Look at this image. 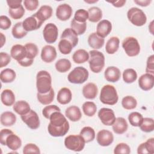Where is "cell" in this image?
<instances>
[{
  "instance_id": "1",
  "label": "cell",
  "mask_w": 154,
  "mask_h": 154,
  "mask_svg": "<svg viewBox=\"0 0 154 154\" xmlns=\"http://www.w3.org/2000/svg\"><path fill=\"white\" fill-rule=\"evenodd\" d=\"M50 122L48 126L49 134L55 137L65 135L69 130V123L61 111L53 112L49 117Z\"/></svg>"
},
{
  "instance_id": "2",
  "label": "cell",
  "mask_w": 154,
  "mask_h": 154,
  "mask_svg": "<svg viewBox=\"0 0 154 154\" xmlns=\"http://www.w3.org/2000/svg\"><path fill=\"white\" fill-rule=\"evenodd\" d=\"M10 55L22 67H29L32 64L34 61L27 58L26 49L22 45H13L10 50Z\"/></svg>"
},
{
  "instance_id": "3",
  "label": "cell",
  "mask_w": 154,
  "mask_h": 154,
  "mask_svg": "<svg viewBox=\"0 0 154 154\" xmlns=\"http://www.w3.org/2000/svg\"><path fill=\"white\" fill-rule=\"evenodd\" d=\"M36 87L38 93L45 94L52 88V78L46 70L39 71L36 75Z\"/></svg>"
},
{
  "instance_id": "4",
  "label": "cell",
  "mask_w": 154,
  "mask_h": 154,
  "mask_svg": "<svg viewBox=\"0 0 154 154\" xmlns=\"http://www.w3.org/2000/svg\"><path fill=\"white\" fill-rule=\"evenodd\" d=\"M99 99L105 105H114L118 102L119 96L116 88L111 85H105L101 89Z\"/></svg>"
},
{
  "instance_id": "5",
  "label": "cell",
  "mask_w": 154,
  "mask_h": 154,
  "mask_svg": "<svg viewBox=\"0 0 154 154\" xmlns=\"http://www.w3.org/2000/svg\"><path fill=\"white\" fill-rule=\"evenodd\" d=\"M88 63L90 70L95 73L102 71L105 66V56L102 52L97 50H91L89 52Z\"/></svg>"
},
{
  "instance_id": "6",
  "label": "cell",
  "mask_w": 154,
  "mask_h": 154,
  "mask_svg": "<svg viewBox=\"0 0 154 154\" xmlns=\"http://www.w3.org/2000/svg\"><path fill=\"white\" fill-rule=\"evenodd\" d=\"M88 70L84 67L78 66L72 70L67 76L68 81L72 84H81L85 82L88 78Z\"/></svg>"
},
{
  "instance_id": "7",
  "label": "cell",
  "mask_w": 154,
  "mask_h": 154,
  "mask_svg": "<svg viewBox=\"0 0 154 154\" xmlns=\"http://www.w3.org/2000/svg\"><path fill=\"white\" fill-rule=\"evenodd\" d=\"M85 142L80 135H70L64 139L65 147L74 152H81L85 147Z\"/></svg>"
},
{
  "instance_id": "8",
  "label": "cell",
  "mask_w": 154,
  "mask_h": 154,
  "mask_svg": "<svg viewBox=\"0 0 154 154\" xmlns=\"http://www.w3.org/2000/svg\"><path fill=\"white\" fill-rule=\"evenodd\" d=\"M127 17L128 20L137 26H141L146 24L147 22V17L144 11L137 8L132 7L127 12Z\"/></svg>"
},
{
  "instance_id": "9",
  "label": "cell",
  "mask_w": 154,
  "mask_h": 154,
  "mask_svg": "<svg viewBox=\"0 0 154 154\" xmlns=\"http://www.w3.org/2000/svg\"><path fill=\"white\" fill-rule=\"evenodd\" d=\"M122 48L129 57H135L140 52V45L138 41L134 37L125 38L122 42Z\"/></svg>"
},
{
  "instance_id": "10",
  "label": "cell",
  "mask_w": 154,
  "mask_h": 154,
  "mask_svg": "<svg viewBox=\"0 0 154 154\" xmlns=\"http://www.w3.org/2000/svg\"><path fill=\"white\" fill-rule=\"evenodd\" d=\"M43 35L45 40L48 43H55L58 35L57 26L53 23H47L43 30Z\"/></svg>"
},
{
  "instance_id": "11",
  "label": "cell",
  "mask_w": 154,
  "mask_h": 154,
  "mask_svg": "<svg viewBox=\"0 0 154 154\" xmlns=\"http://www.w3.org/2000/svg\"><path fill=\"white\" fill-rule=\"evenodd\" d=\"M22 120L27 125V126L33 130L37 129L40 126V119L37 112L31 109L27 114L20 116Z\"/></svg>"
},
{
  "instance_id": "12",
  "label": "cell",
  "mask_w": 154,
  "mask_h": 154,
  "mask_svg": "<svg viewBox=\"0 0 154 154\" xmlns=\"http://www.w3.org/2000/svg\"><path fill=\"white\" fill-rule=\"evenodd\" d=\"M98 117L102 124L105 126H112L116 120V116L112 109L102 108L98 111Z\"/></svg>"
},
{
  "instance_id": "13",
  "label": "cell",
  "mask_w": 154,
  "mask_h": 154,
  "mask_svg": "<svg viewBox=\"0 0 154 154\" xmlns=\"http://www.w3.org/2000/svg\"><path fill=\"white\" fill-rule=\"evenodd\" d=\"M96 140L100 146L106 147L112 143L114 136L111 131L106 129H102L97 132Z\"/></svg>"
},
{
  "instance_id": "14",
  "label": "cell",
  "mask_w": 154,
  "mask_h": 154,
  "mask_svg": "<svg viewBox=\"0 0 154 154\" xmlns=\"http://www.w3.org/2000/svg\"><path fill=\"white\" fill-rule=\"evenodd\" d=\"M72 13L73 10L70 5L67 4H62L57 8L56 16L60 20L66 21L71 17Z\"/></svg>"
},
{
  "instance_id": "15",
  "label": "cell",
  "mask_w": 154,
  "mask_h": 154,
  "mask_svg": "<svg viewBox=\"0 0 154 154\" xmlns=\"http://www.w3.org/2000/svg\"><path fill=\"white\" fill-rule=\"evenodd\" d=\"M138 85L144 91H149L153 88L154 85V75L146 73L138 79Z\"/></svg>"
},
{
  "instance_id": "16",
  "label": "cell",
  "mask_w": 154,
  "mask_h": 154,
  "mask_svg": "<svg viewBox=\"0 0 154 154\" xmlns=\"http://www.w3.org/2000/svg\"><path fill=\"white\" fill-rule=\"evenodd\" d=\"M57 51L54 46L46 45L43 47L41 52L42 60L47 63H50L54 61L57 58Z\"/></svg>"
},
{
  "instance_id": "17",
  "label": "cell",
  "mask_w": 154,
  "mask_h": 154,
  "mask_svg": "<svg viewBox=\"0 0 154 154\" xmlns=\"http://www.w3.org/2000/svg\"><path fill=\"white\" fill-rule=\"evenodd\" d=\"M43 22L39 20L35 16L32 14L31 16L26 17L23 22L22 25L25 31L27 32L37 30L41 27Z\"/></svg>"
},
{
  "instance_id": "18",
  "label": "cell",
  "mask_w": 154,
  "mask_h": 154,
  "mask_svg": "<svg viewBox=\"0 0 154 154\" xmlns=\"http://www.w3.org/2000/svg\"><path fill=\"white\" fill-rule=\"evenodd\" d=\"M3 146H7L8 149L12 150H17L22 146V141L20 138L13 132L6 137Z\"/></svg>"
},
{
  "instance_id": "19",
  "label": "cell",
  "mask_w": 154,
  "mask_h": 154,
  "mask_svg": "<svg viewBox=\"0 0 154 154\" xmlns=\"http://www.w3.org/2000/svg\"><path fill=\"white\" fill-rule=\"evenodd\" d=\"M112 30V24L110 21L104 19L100 21L96 28V34L102 38H105L111 32Z\"/></svg>"
},
{
  "instance_id": "20",
  "label": "cell",
  "mask_w": 154,
  "mask_h": 154,
  "mask_svg": "<svg viewBox=\"0 0 154 154\" xmlns=\"http://www.w3.org/2000/svg\"><path fill=\"white\" fill-rule=\"evenodd\" d=\"M104 76L105 79L108 82H117L121 76L120 70L117 67L109 66L105 70Z\"/></svg>"
},
{
  "instance_id": "21",
  "label": "cell",
  "mask_w": 154,
  "mask_h": 154,
  "mask_svg": "<svg viewBox=\"0 0 154 154\" xmlns=\"http://www.w3.org/2000/svg\"><path fill=\"white\" fill-rule=\"evenodd\" d=\"M52 8L51 6L44 5L40 7L39 10L34 14V16H35L39 20L43 22L49 19L52 15Z\"/></svg>"
},
{
  "instance_id": "22",
  "label": "cell",
  "mask_w": 154,
  "mask_h": 154,
  "mask_svg": "<svg viewBox=\"0 0 154 154\" xmlns=\"http://www.w3.org/2000/svg\"><path fill=\"white\" fill-rule=\"evenodd\" d=\"M82 91L85 98L87 99H94L97 95L98 88L94 83L89 82L83 87Z\"/></svg>"
},
{
  "instance_id": "23",
  "label": "cell",
  "mask_w": 154,
  "mask_h": 154,
  "mask_svg": "<svg viewBox=\"0 0 154 154\" xmlns=\"http://www.w3.org/2000/svg\"><path fill=\"white\" fill-rule=\"evenodd\" d=\"M113 131L117 134H123L128 128V124L123 117H119L116 119L114 123L112 125Z\"/></svg>"
},
{
  "instance_id": "24",
  "label": "cell",
  "mask_w": 154,
  "mask_h": 154,
  "mask_svg": "<svg viewBox=\"0 0 154 154\" xmlns=\"http://www.w3.org/2000/svg\"><path fill=\"white\" fill-rule=\"evenodd\" d=\"M65 116L72 122H78L82 117V113L79 108L75 105H72L67 108L65 110Z\"/></svg>"
},
{
  "instance_id": "25",
  "label": "cell",
  "mask_w": 154,
  "mask_h": 154,
  "mask_svg": "<svg viewBox=\"0 0 154 154\" xmlns=\"http://www.w3.org/2000/svg\"><path fill=\"white\" fill-rule=\"evenodd\" d=\"M72 98V94L70 90L67 87L61 88L58 92L57 100L61 105L69 103Z\"/></svg>"
},
{
  "instance_id": "26",
  "label": "cell",
  "mask_w": 154,
  "mask_h": 154,
  "mask_svg": "<svg viewBox=\"0 0 154 154\" xmlns=\"http://www.w3.org/2000/svg\"><path fill=\"white\" fill-rule=\"evenodd\" d=\"M87 42L91 48L97 50L102 48L105 43V40L103 38L99 37L96 32H92L89 35Z\"/></svg>"
},
{
  "instance_id": "27",
  "label": "cell",
  "mask_w": 154,
  "mask_h": 154,
  "mask_svg": "<svg viewBox=\"0 0 154 154\" xmlns=\"http://www.w3.org/2000/svg\"><path fill=\"white\" fill-rule=\"evenodd\" d=\"M1 100L7 106H10L15 103V96L11 90L5 89L1 94Z\"/></svg>"
},
{
  "instance_id": "28",
  "label": "cell",
  "mask_w": 154,
  "mask_h": 154,
  "mask_svg": "<svg viewBox=\"0 0 154 154\" xmlns=\"http://www.w3.org/2000/svg\"><path fill=\"white\" fill-rule=\"evenodd\" d=\"M13 109L20 116L25 115L31 110L29 103L25 100H18L13 105Z\"/></svg>"
},
{
  "instance_id": "29",
  "label": "cell",
  "mask_w": 154,
  "mask_h": 154,
  "mask_svg": "<svg viewBox=\"0 0 154 154\" xmlns=\"http://www.w3.org/2000/svg\"><path fill=\"white\" fill-rule=\"evenodd\" d=\"M1 123L4 126H13L16 122V115L10 111H5L2 112L0 117Z\"/></svg>"
},
{
  "instance_id": "30",
  "label": "cell",
  "mask_w": 154,
  "mask_h": 154,
  "mask_svg": "<svg viewBox=\"0 0 154 154\" xmlns=\"http://www.w3.org/2000/svg\"><path fill=\"white\" fill-rule=\"evenodd\" d=\"M120 40L117 37H111L107 41L105 46V51L108 54H114L119 49Z\"/></svg>"
},
{
  "instance_id": "31",
  "label": "cell",
  "mask_w": 154,
  "mask_h": 154,
  "mask_svg": "<svg viewBox=\"0 0 154 154\" xmlns=\"http://www.w3.org/2000/svg\"><path fill=\"white\" fill-rule=\"evenodd\" d=\"M61 38H64L69 41L75 47L78 43V37L77 34L70 28H66L61 35Z\"/></svg>"
},
{
  "instance_id": "32",
  "label": "cell",
  "mask_w": 154,
  "mask_h": 154,
  "mask_svg": "<svg viewBox=\"0 0 154 154\" xmlns=\"http://www.w3.org/2000/svg\"><path fill=\"white\" fill-rule=\"evenodd\" d=\"M89 57V53L87 52L85 49H78L73 53L72 55L73 61L76 64L84 63L88 60Z\"/></svg>"
},
{
  "instance_id": "33",
  "label": "cell",
  "mask_w": 154,
  "mask_h": 154,
  "mask_svg": "<svg viewBox=\"0 0 154 154\" xmlns=\"http://www.w3.org/2000/svg\"><path fill=\"white\" fill-rule=\"evenodd\" d=\"M16 74L14 70L7 68L2 70L0 73V79L4 83L12 82L16 78Z\"/></svg>"
},
{
  "instance_id": "34",
  "label": "cell",
  "mask_w": 154,
  "mask_h": 154,
  "mask_svg": "<svg viewBox=\"0 0 154 154\" xmlns=\"http://www.w3.org/2000/svg\"><path fill=\"white\" fill-rule=\"evenodd\" d=\"M88 20L90 22L95 23L100 21L102 18V11L97 7H91L88 8Z\"/></svg>"
},
{
  "instance_id": "35",
  "label": "cell",
  "mask_w": 154,
  "mask_h": 154,
  "mask_svg": "<svg viewBox=\"0 0 154 154\" xmlns=\"http://www.w3.org/2000/svg\"><path fill=\"white\" fill-rule=\"evenodd\" d=\"M55 92L54 89L52 88L51 90L46 93L41 94L37 93V97L38 102L43 105H49L50 104L54 99Z\"/></svg>"
},
{
  "instance_id": "36",
  "label": "cell",
  "mask_w": 154,
  "mask_h": 154,
  "mask_svg": "<svg viewBox=\"0 0 154 154\" xmlns=\"http://www.w3.org/2000/svg\"><path fill=\"white\" fill-rule=\"evenodd\" d=\"M79 135L83 138L85 143L94 140L95 138V131L90 126H85L80 131Z\"/></svg>"
},
{
  "instance_id": "37",
  "label": "cell",
  "mask_w": 154,
  "mask_h": 154,
  "mask_svg": "<svg viewBox=\"0 0 154 154\" xmlns=\"http://www.w3.org/2000/svg\"><path fill=\"white\" fill-rule=\"evenodd\" d=\"M27 31H25L22 25V22H17L12 28L11 34L13 36L17 39H20L24 37L27 34Z\"/></svg>"
},
{
  "instance_id": "38",
  "label": "cell",
  "mask_w": 154,
  "mask_h": 154,
  "mask_svg": "<svg viewBox=\"0 0 154 154\" xmlns=\"http://www.w3.org/2000/svg\"><path fill=\"white\" fill-rule=\"evenodd\" d=\"M72 66V64L68 59L61 58L58 60L55 64L56 70L60 73H65L69 71Z\"/></svg>"
},
{
  "instance_id": "39",
  "label": "cell",
  "mask_w": 154,
  "mask_h": 154,
  "mask_svg": "<svg viewBox=\"0 0 154 154\" xmlns=\"http://www.w3.org/2000/svg\"><path fill=\"white\" fill-rule=\"evenodd\" d=\"M122 78L125 82L127 84L133 83L137 79V72L131 68L126 69L123 72Z\"/></svg>"
},
{
  "instance_id": "40",
  "label": "cell",
  "mask_w": 154,
  "mask_h": 154,
  "mask_svg": "<svg viewBox=\"0 0 154 154\" xmlns=\"http://www.w3.org/2000/svg\"><path fill=\"white\" fill-rule=\"evenodd\" d=\"M122 105L123 108L127 110L134 109L137 107V101L135 97L132 96H126L122 100Z\"/></svg>"
},
{
  "instance_id": "41",
  "label": "cell",
  "mask_w": 154,
  "mask_h": 154,
  "mask_svg": "<svg viewBox=\"0 0 154 154\" xmlns=\"http://www.w3.org/2000/svg\"><path fill=\"white\" fill-rule=\"evenodd\" d=\"M58 47L60 52L64 55L69 54L74 48L69 41L64 38H61L58 43Z\"/></svg>"
},
{
  "instance_id": "42",
  "label": "cell",
  "mask_w": 154,
  "mask_h": 154,
  "mask_svg": "<svg viewBox=\"0 0 154 154\" xmlns=\"http://www.w3.org/2000/svg\"><path fill=\"white\" fill-rule=\"evenodd\" d=\"M82 111L85 115L88 117L93 116L97 111V106L93 102L87 101L84 102L82 106Z\"/></svg>"
},
{
  "instance_id": "43",
  "label": "cell",
  "mask_w": 154,
  "mask_h": 154,
  "mask_svg": "<svg viewBox=\"0 0 154 154\" xmlns=\"http://www.w3.org/2000/svg\"><path fill=\"white\" fill-rule=\"evenodd\" d=\"M71 28L78 35L83 34L87 29L86 22H78L73 19L70 23Z\"/></svg>"
},
{
  "instance_id": "44",
  "label": "cell",
  "mask_w": 154,
  "mask_h": 154,
  "mask_svg": "<svg viewBox=\"0 0 154 154\" xmlns=\"http://www.w3.org/2000/svg\"><path fill=\"white\" fill-rule=\"evenodd\" d=\"M24 46L26 49L27 58L30 60L34 61V58L37 55L38 53L37 46L32 43H28L25 44Z\"/></svg>"
},
{
  "instance_id": "45",
  "label": "cell",
  "mask_w": 154,
  "mask_h": 154,
  "mask_svg": "<svg viewBox=\"0 0 154 154\" xmlns=\"http://www.w3.org/2000/svg\"><path fill=\"white\" fill-rule=\"evenodd\" d=\"M140 129L144 132H151L154 129V121L152 118H143L141 125L139 126Z\"/></svg>"
},
{
  "instance_id": "46",
  "label": "cell",
  "mask_w": 154,
  "mask_h": 154,
  "mask_svg": "<svg viewBox=\"0 0 154 154\" xmlns=\"http://www.w3.org/2000/svg\"><path fill=\"white\" fill-rule=\"evenodd\" d=\"M143 119V116L138 112H132L128 116V120L132 126H139Z\"/></svg>"
},
{
  "instance_id": "47",
  "label": "cell",
  "mask_w": 154,
  "mask_h": 154,
  "mask_svg": "<svg viewBox=\"0 0 154 154\" xmlns=\"http://www.w3.org/2000/svg\"><path fill=\"white\" fill-rule=\"evenodd\" d=\"M8 14L13 19H20L25 14V10L22 5L20 7L17 8H9Z\"/></svg>"
},
{
  "instance_id": "48",
  "label": "cell",
  "mask_w": 154,
  "mask_h": 154,
  "mask_svg": "<svg viewBox=\"0 0 154 154\" xmlns=\"http://www.w3.org/2000/svg\"><path fill=\"white\" fill-rule=\"evenodd\" d=\"M73 19L78 22H86V20L88 19V11L84 9H79L76 11Z\"/></svg>"
},
{
  "instance_id": "49",
  "label": "cell",
  "mask_w": 154,
  "mask_h": 154,
  "mask_svg": "<svg viewBox=\"0 0 154 154\" xmlns=\"http://www.w3.org/2000/svg\"><path fill=\"white\" fill-rule=\"evenodd\" d=\"M114 153L115 154H129L131 153V148L127 144L120 143L115 147Z\"/></svg>"
},
{
  "instance_id": "50",
  "label": "cell",
  "mask_w": 154,
  "mask_h": 154,
  "mask_svg": "<svg viewBox=\"0 0 154 154\" xmlns=\"http://www.w3.org/2000/svg\"><path fill=\"white\" fill-rule=\"evenodd\" d=\"M55 111H61L60 108L55 105H49L46 106L42 110L43 116L48 119H49L50 116Z\"/></svg>"
},
{
  "instance_id": "51",
  "label": "cell",
  "mask_w": 154,
  "mask_h": 154,
  "mask_svg": "<svg viewBox=\"0 0 154 154\" xmlns=\"http://www.w3.org/2000/svg\"><path fill=\"white\" fill-rule=\"evenodd\" d=\"M23 153H36L40 154V151L39 147L34 143H28L26 144L23 149Z\"/></svg>"
},
{
  "instance_id": "52",
  "label": "cell",
  "mask_w": 154,
  "mask_h": 154,
  "mask_svg": "<svg viewBox=\"0 0 154 154\" xmlns=\"http://www.w3.org/2000/svg\"><path fill=\"white\" fill-rule=\"evenodd\" d=\"M23 4L26 10L32 11L37 8L39 2L37 0H25Z\"/></svg>"
},
{
  "instance_id": "53",
  "label": "cell",
  "mask_w": 154,
  "mask_h": 154,
  "mask_svg": "<svg viewBox=\"0 0 154 154\" xmlns=\"http://www.w3.org/2000/svg\"><path fill=\"white\" fill-rule=\"evenodd\" d=\"M11 57L7 52H1L0 53V68L7 66L11 61Z\"/></svg>"
},
{
  "instance_id": "54",
  "label": "cell",
  "mask_w": 154,
  "mask_h": 154,
  "mask_svg": "<svg viewBox=\"0 0 154 154\" xmlns=\"http://www.w3.org/2000/svg\"><path fill=\"white\" fill-rule=\"evenodd\" d=\"M11 25V21L6 16L1 15L0 16V28L3 30H6L10 28Z\"/></svg>"
},
{
  "instance_id": "55",
  "label": "cell",
  "mask_w": 154,
  "mask_h": 154,
  "mask_svg": "<svg viewBox=\"0 0 154 154\" xmlns=\"http://www.w3.org/2000/svg\"><path fill=\"white\" fill-rule=\"evenodd\" d=\"M146 72L148 73L154 74V55H152L147 58Z\"/></svg>"
},
{
  "instance_id": "56",
  "label": "cell",
  "mask_w": 154,
  "mask_h": 154,
  "mask_svg": "<svg viewBox=\"0 0 154 154\" xmlns=\"http://www.w3.org/2000/svg\"><path fill=\"white\" fill-rule=\"evenodd\" d=\"M146 149L148 153L153 154L154 153V138H149L146 142H144Z\"/></svg>"
},
{
  "instance_id": "57",
  "label": "cell",
  "mask_w": 154,
  "mask_h": 154,
  "mask_svg": "<svg viewBox=\"0 0 154 154\" xmlns=\"http://www.w3.org/2000/svg\"><path fill=\"white\" fill-rule=\"evenodd\" d=\"M22 0H8L7 3L9 8H17L22 5Z\"/></svg>"
},
{
  "instance_id": "58",
  "label": "cell",
  "mask_w": 154,
  "mask_h": 154,
  "mask_svg": "<svg viewBox=\"0 0 154 154\" xmlns=\"http://www.w3.org/2000/svg\"><path fill=\"white\" fill-rule=\"evenodd\" d=\"M11 132H13V131L8 129H3L1 131V132H0V143L2 145H3L6 137L8 134H11Z\"/></svg>"
},
{
  "instance_id": "59",
  "label": "cell",
  "mask_w": 154,
  "mask_h": 154,
  "mask_svg": "<svg viewBox=\"0 0 154 154\" xmlns=\"http://www.w3.org/2000/svg\"><path fill=\"white\" fill-rule=\"evenodd\" d=\"M126 0H119V1H108V2L112 4V5L115 7H122L126 3Z\"/></svg>"
},
{
  "instance_id": "60",
  "label": "cell",
  "mask_w": 154,
  "mask_h": 154,
  "mask_svg": "<svg viewBox=\"0 0 154 154\" xmlns=\"http://www.w3.org/2000/svg\"><path fill=\"white\" fill-rule=\"evenodd\" d=\"M136 4L141 7H147L151 3V0H135L134 1Z\"/></svg>"
},
{
  "instance_id": "61",
  "label": "cell",
  "mask_w": 154,
  "mask_h": 154,
  "mask_svg": "<svg viewBox=\"0 0 154 154\" xmlns=\"http://www.w3.org/2000/svg\"><path fill=\"white\" fill-rule=\"evenodd\" d=\"M137 153L138 154H146V153H148L145 147V144L144 143H142L141 144H140L138 148H137Z\"/></svg>"
},
{
  "instance_id": "62",
  "label": "cell",
  "mask_w": 154,
  "mask_h": 154,
  "mask_svg": "<svg viewBox=\"0 0 154 154\" xmlns=\"http://www.w3.org/2000/svg\"><path fill=\"white\" fill-rule=\"evenodd\" d=\"M1 47L2 48L4 45L5 43V36L3 34V33L1 32Z\"/></svg>"
},
{
  "instance_id": "63",
  "label": "cell",
  "mask_w": 154,
  "mask_h": 154,
  "mask_svg": "<svg viewBox=\"0 0 154 154\" xmlns=\"http://www.w3.org/2000/svg\"><path fill=\"white\" fill-rule=\"evenodd\" d=\"M153 21H152L149 26V31L150 32V33L153 35Z\"/></svg>"
},
{
  "instance_id": "64",
  "label": "cell",
  "mask_w": 154,
  "mask_h": 154,
  "mask_svg": "<svg viewBox=\"0 0 154 154\" xmlns=\"http://www.w3.org/2000/svg\"><path fill=\"white\" fill-rule=\"evenodd\" d=\"M85 2L87 3H89V4H92V3H95L97 2L98 1L97 0H94V1H90V0H87V1H84Z\"/></svg>"
}]
</instances>
